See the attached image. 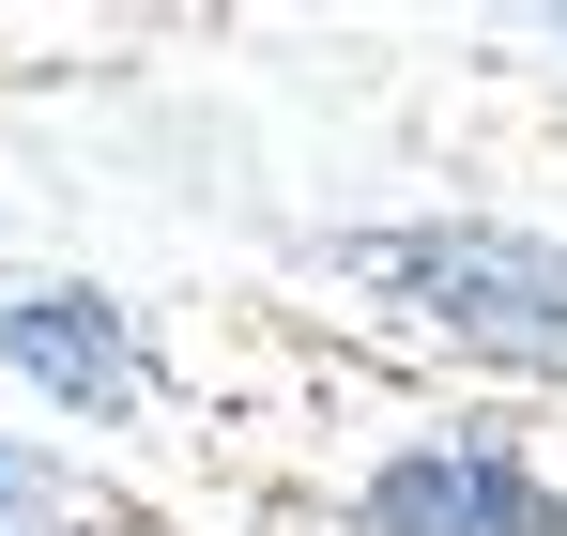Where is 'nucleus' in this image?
<instances>
[{"mask_svg":"<svg viewBox=\"0 0 567 536\" xmlns=\"http://www.w3.org/2000/svg\"><path fill=\"white\" fill-rule=\"evenodd\" d=\"M353 276L445 307L491 353H567V246H537V230H369Z\"/></svg>","mask_w":567,"mask_h":536,"instance_id":"nucleus-1","label":"nucleus"},{"mask_svg":"<svg viewBox=\"0 0 567 536\" xmlns=\"http://www.w3.org/2000/svg\"><path fill=\"white\" fill-rule=\"evenodd\" d=\"M369 522H383V536H567V506H553L506 445H414V460L369 491Z\"/></svg>","mask_w":567,"mask_h":536,"instance_id":"nucleus-2","label":"nucleus"},{"mask_svg":"<svg viewBox=\"0 0 567 536\" xmlns=\"http://www.w3.org/2000/svg\"><path fill=\"white\" fill-rule=\"evenodd\" d=\"M0 368L62 383L78 414H123V399H138V353H123V307H107V291H16V307H0Z\"/></svg>","mask_w":567,"mask_h":536,"instance_id":"nucleus-3","label":"nucleus"},{"mask_svg":"<svg viewBox=\"0 0 567 536\" xmlns=\"http://www.w3.org/2000/svg\"><path fill=\"white\" fill-rule=\"evenodd\" d=\"M16 506H47V460L31 445H0V522H16Z\"/></svg>","mask_w":567,"mask_h":536,"instance_id":"nucleus-4","label":"nucleus"}]
</instances>
